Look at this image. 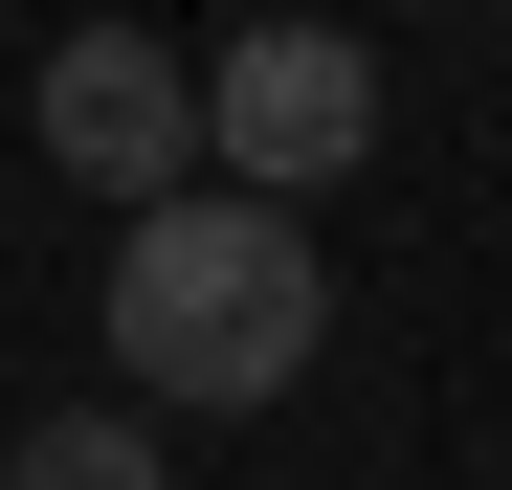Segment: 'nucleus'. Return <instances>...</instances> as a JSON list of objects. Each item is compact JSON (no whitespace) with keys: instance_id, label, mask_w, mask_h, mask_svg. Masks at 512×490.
Wrapping results in <instances>:
<instances>
[{"instance_id":"nucleus-2","label":"nucleus","mask_w":512,"mask_h":490,"mask_svg":"<svg viewBox=\"0 0 512 490\" xmlns=\"http://www.w3.org/2000/svg\"><path fill=\"white\" fill-rule=\"evenodd\" d=\"M201 156H223L245 201L357 179V156H379V45L357 23H245V45H201Z\"/></svg>"},{"instance_id":"nucleus-3","label":"nucleus","mask_w":512,"mask_h":490,"mask_svg":"<svg viewBox=\"0 0 512 490\" xmlns=\"http://www.w3.org/2000/svg\"><path fill=\"white\" fill-rule=\"evenodd\" d=\"M45 156L112 179V201H156V179L201 156V67L156 45V23H67V45H45Z\"/></svg>"},{"instance_id":"nucleus-1","label":"nucleus","mask_w":512,"mask_h":490,"mask_svg":"<svg viewBox=\"0 0 512 490\" xmlns=\"http://www.w3.org/2000/svg\"><path fill=\"white\" fill-rule=\"evenodd\" d=\"M334 335V268H312V201H245V179H156L112 223V357L134 401H179V424H245V401H290Z\"/></svg>"},{"instance_id":"nucleus-4","label":"nucleus","mask_w":512,"mask_h":490,"mask_svg":"<svg viewBox=\"0 0 512 490\" xmlns=\"http://www.w3.org/2000/svg\"><path fill=\"white\" fill-rule=\"evenodd\" d=\"M0 490H156V424L134 401H45V424L0 446Z\"/></svg>"}]
</instances>
